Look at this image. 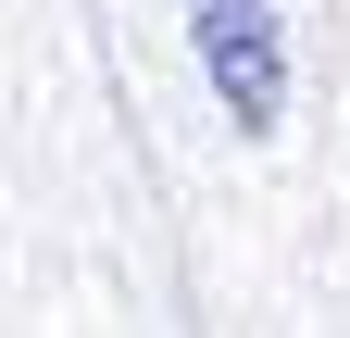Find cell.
Segmentation results:
<instances>
[{"label": "cell", "mask_w": 350, "mask_h": 338, "mask_svg": "<svg viewBox=\"0 0 350 338\" xmlns=\"http://www.w3.org/2000/svg\"><path fill=\"white\" fill-rule=\"evenodd\" d=\"M200 63H213V88H226L238 125H275V88H288V63H275V0H200Z\"/></svg>", "instance_id": "6da1fadb"}]
</instances>
